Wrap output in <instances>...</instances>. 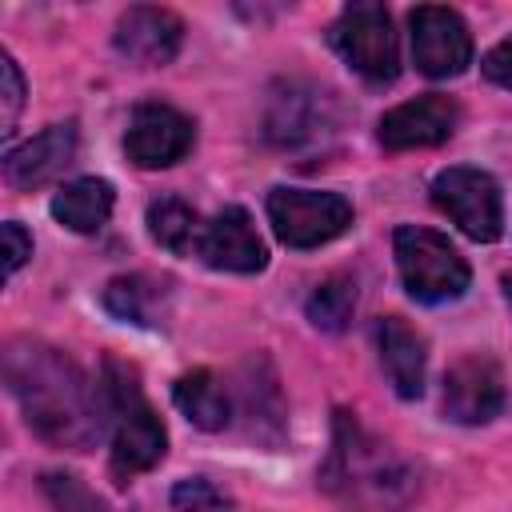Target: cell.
I'll use <instances>...</instances> for the list:
<instances>
[{"label":"cell","instance_id":"obj_1","mask_svg":"<svg viewBox=\"0 0 512 512\" xmlns=\"http://www.w3.org/2000/svg\"><path fill=\"white\" fill-rule=\"evenodd\" d=\"M4 384L16 396L28 428L56 448H92L104 428L100 384L44 340H8L4 348Z\"/></svg>","mask_w":512,"mask_h":512},{"label":"cell","instance_id":"obj_2","mask_svg":"<svg viewBox=\"0 0 512 512\" xmlns=\"http://www.w3.org/2000/svg\"><path fill=\"white\" fill-rule=\"evenodd\" d=\"M320 484L348 512H400L412 500L408 464L380 440H372L348 412H336V436L320 468Z\"/></svg>","mask_w":512,"mask_h":512},{"label":"cell","instance_id":"obj_3","mask_svg":"<svg viewBox=\"0 0 512 512\" xmlns=\"http://www.w3.org/2000/svg\"><path fill=\"white\" fill-rule=\"evenodd\" d=\"M100 404H104V428L112 432V476L116 480H132L148 468H156L164 460L168 448V432L160 424V416L152 412V404L144 400L136 372L124 368L120 360L104 364L100 376Z\"/></svg>","mask_w":512,"mask_h":512},{"label":"cell","instance_id":"obj_4","mask_svg":"<svg viewBox=\"0 0 512 512\" xmlns=\"http://www.w3.org/2000/svg\"><path fill=\"white\" fill-rule=\"evenodd\" d=\"M392 248H396L400 280L412 300L444 304V300L464 296L472 272L448 236H440L432 228H396Z\"/></svg>","mask_w":512,"mask_h":512},{"label":"cell","instance_id":"obj_5","mask_svg":"<svg viewBox=\"0 0 512 512\" xmlns=\"http://www.w3.org/2000/svg\"><path fill=\"white\" fill-rule=\"evenodd\" d=\"M328 40L340 52V60L352 72H360L368 84H392L396 80L400 48H396L392 16L384 4H348L336 16Z\"/></svg>","mask_w":512,"mask_h":512},{"label":"cell","instance_id":"obj_6","mask_svg":"<svg viewBox=\"0 0 512 512\" xmlns=\"http://www.w3.org/2000/svg\"><path fill=\"white\" fill-rule=\"evenodd\" d=\"M268 220L280 244L288 248H320L336 240L352 224V204L336 192L316 188H272Z\"/></svg>","mask_w":512,"mask_h":512},{"label":"cell","instance_id":"obj_7","mask_svg":"<svg viewBox=\"0 0 512 512\" xmlns=\"http://www.w3.org/2000/svg\"><path fill=\"white\" fill-rule=\"evenodd\" d=\"M432 204L468 236V240H496L504 232V200H500V184L484 172V168H444L432 180Z\"/></svg>","mask_w":512,"mask_h":512},{"label":"cell","instance_id":"obj_8","mask_svg":"<svg viewBox=\"0 0 512 512\" xmlns=\"http://www.w3.org/2000/svg\"><path fill=\"white\" fill-rule=\"evenodd\" d=\"M336 100L332 92L316 88V84H276L268 96V112H264V136L280 148H304V144H320L328 132H336Z\"/></svg>","mask_w":512,"mask_h":512},{"label":"cell","instance_id":"obj_9","mask_svg":"<svg viewBox=\"0 0 512 512\" xmlns=\"http://www.w3.org/2000/svg\"><path fill=\"white\" fill-rule=\"evenodd\" d=\"M408 28H412V64L424 76L448 80L472 64V32L456 8L420 4V8H412Z\"/></svg>","mask_w":512,"mask_h":512},{"label":"cell","instance_id":"obj_10","mask_svg":"<svg viewBox=\"0 0 512 512\" xmlns=\"http://www.w3.org/2000/svg\"><path fill=\"white\" fill-rule=\"evenodd\" d=\"M196 144V124L172 108V104H136L128 132H124V152L136 168H168L184 160Z\"/></svg>","mask_w":512,"mask_h":512},{"label":"cell","instance_id":"obj_11","mask_svg":"<svg viewBox=\"0 0 512 512\" xmlns=\"http://www.w3.org/2000/svg\"><path fill=\"white\" fill-rule=\"evenodd\" d=\"M208 268H220V272H260L268 264V248L264 240L256 236V224L252 216L240 208V204H228L220 208L204 232H200V252H196Z\"/></svg>","mask_w":512,"mask_h":512},{"label":"cell","instance_id":"obj_12","mask_svg":"<svg viewBox=\"0 0 512 512\" xmlns=\"http://www.w3.org/2000/svg\"><path fill=\"white\" fill-rule=\"evenodd\" d=\"M504 408V380L488 356H464L444 376V416L456 424H488Z\"/></svg>","mask_w":512,"mask_h":512},{"label":"cell","instance_id":"obj_13","mask_svg":"<svg viewBox=\"0 0 512 512\" xmlns=\"http://www.w3.org/2000/svg\"><path fill=\"white\" fill-rule=\"evenodd\" d=\"M456 132V104L448 96H416L396 104L392 112L380 116V144L392 152H408V148H436Z\"/></svg>","mask_w":512,"mask_h":512},{"label":"cell","instance_id":"obj_14","mask_svg":"<svg viewBox=\"0 0 512 512\" xmlns=\"http://www.w3.org/2000/svg\"><path fill=\"white\" fill-rule=\"evenodd\" d=\"M112 44L120 56H128L132 64H168L180 44H184V24L176 12L168 8H128L120 20H116V32H112Z\"/></svg>","mask_w":512,"mask_h":512},{"label":"cell","instance_id":"obj_15","mask_svg":"<svg viewBox=\"0 0 512 512\" xmlns=\"http://www.w3.org/2000/svg\"><path fill=\"white\" fill-rule=\"evenodd\" d=\"M76 156V124H52L40 136L24 140L20 148H8L4 156V176L12 188H40L48 180H56Z\"/></svg>","mask_w":512,"mask_h":512},{"label":"cell","instance_id":"obj_16","mask_svg":"<svg viewBox=\"0 0 512 512\" xmlns=\"http://www.w3.org/2000/svg\"><path fill=\"white\" fill-rule=\"evenodd\" d=\"M376 352H380V368L392 384V392L400 400H416L424 392V336L404 324L400 316H380L376 320Z\"/></svg>","mask_w":512,"mask_h":512},{"label":"cell","instance_id":"obj_17","mask_svg":"<svg viewBox=\"0 0 512 512\" xmlns=\"http://www.w3.org/2000/svg\"><path fill=\"white\" fill-rule=\"evenodd\" d=\"M112 204H116V192L108 180L100 176H80L72 184H64L56 196H52V216L68 228V232H80V236H92L108 224L112 216Z\"/></svg>","mask_w":512,"mask_h":512},{"label":"cell","instance_id":"obj_18","mask_svg":"<svg viewBox=\"0 0 512 512\" xmlns=\"http://www.w3.org/2000/svg\"><path fill=\"white\" fill-rule=\"evenodd\" d=\"M172 400L176 408L188 416V424L204 428V432H220L232 420V396L220 384V376L212 368H192L172 384Z\"/></svg>","mask_w":512,"mask_h":512},{"label":"cell","instance_id":"obj_19","mask_svg":"<svg viewBox=\"0 0 512 512\" xmlns=\"http://www.w3.org/2000/svg\"><path fill=\"white\" fill-rule=\"evenodd\" d=\"M148 232L160 248H168L172 256H196L200 252V232L204 220L196 216L192 204H184L180 196H160L148 204Z\"/></svg>","mask_w":512,"mask_h":512},{"label":"cell","instance_id":"obj_20","mask_svg":"<svg viewBox=\"0 0 512 512\" xmlns=\"http://www.w3.org/2000/svg\"><path fill=\"white\" fill-rule=\"evenodd\" d=\"M160 300H164V288L148 276H116L104 288V308L132 324H156Z\"/></svg>","mask_w":512,"mask_h":512},{"label":"cell","instance_id":"obj_21","mask_svg":"<svg viewBox=\"0 0 512 512\" xmlns=\"http://www.w3.org/2000/svg\"><path fill=\"white\" fill-rule=\"evenodd\" d=\"M308 320L320 328V332H340L348 328L352 312H356V284L348 276H328L312 288L308 304H304Z\"/></svg>","mask_w":512,"mask_h":512},{"label":"cell","instance_id":"obj_22","mask_svg":"<svg viewBox=\"0 0 512 512\" xmlns=\"http://www.w3.org/2000/svg\"><path fill=\"white\" fill-rule=\"evenodd\" d=\"M52 512H108V504L72 472H44L40 480Z\"/></svg>","mask_w":512,"mask_h":512},{"label":"cell","instance_id":"obj_23","mask_svg":"<svg viewBox=\"0 0 512 512\" xmlns=\"http://www.w3.org/2000/svg\"><path fill=\"white\" fill-rule=\"evenodd\" d=\"M172 508L176 512H232V500L212 484V480H180L172 488Z\"/></svg>","mask_w":512,"mask_h":512},{"label":"cell","instance_id":"obj_24","mask_svg":"<svg viewBox=\"0 0 512 512\" xmlns=\"http://www.w3.org/2000/svg\"><path fill=\"white\" fill-rule=\"evenodd\" d=\"M20 108H24V76H20L16 60L4 52V56H0V132H4V136L12 132Z\"/></svg>","mask_w":512,"mask_h":512},{"label":"cell","instance_id":"obj_25","mask_svg":"<svg viewBox=\"0 0 512 512\" xmlns=\"http://www.w3.org/2000/svg\"><path fill=\"white\" fill-rule=\"evenodd\" d=\"M0 236H4V276H12V272L32 256V236H28L16 220H8V224L0 228Z\"/></svg>","mask_w":512,"mask_h":512},{"label":"cell","instance_id":"obj_26","mask_svg":"<svg viewBox=\"0 0 512 512\" xmlns=\"http://www.w3.org/2000/svg\"><path fill=\"white\" fill-rule=\"evenodd\" d=\"M480 68H484V76H488L492 84L512 88V40H500L496 48H488L484 60H480Z\"/></svg>","mask_w":512,"mask_h":512},{"label":"cell","instance_id":"obj_27","mask_svg":"<svg viewBox=\"0 0 512 512\" xmlns=\"http://www.w3.org/2000/svg\"><path fill=\"white\" fill-rule=\"evenodd\" d=\"M504 292H508V304H512V276H504Z\"/></svg>","mask_w":512,"mask_h":512}]
</instances>
